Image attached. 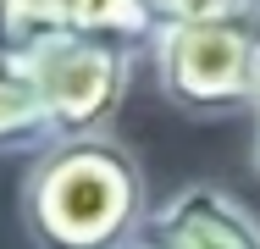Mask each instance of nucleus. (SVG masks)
<instances>
[{
  "mask_svg": "<svg viewBox=\"0 0 260 249\" xmlns=\"http://www.w3.org/2000/svg\"><path fill=\"white\" fill-rule=\"evenodd\" d=\"M22 233L39 249H127L150 222L139 155L111 139H55L22 177Z\"/></svg>",
  "mask_w": 260,
  "mask_h": 249,
  "instance_id": "1",
  "label": "nucleus"
},
{
  "mask_svg": "<svg viewBox=\"0 0 260 249\" xmlns=\"http://www.w3.org/2000/svg\"><path fill=\"white\" fill-rule=\"evenodd\" d=\"M150 67L166 105H177L194 122H221L260 105V11L227 6L216 17L166 28L150 45Z\"/></svg>",
  "mask_w": 260,
  "mask_h": 249,
  "instance_id": "2",
  "label": "nucleus"
},
{
  "mask_svg": "<svg viewBox=\"0 0 260 249\" xmlns=\"http://www.w3.org/2000/svg\"><path fill=\"white\" fill-rule=\"evenodd\" d=\"M34 78H39L55 139H94V133H111V116L127 100L133 50L89 39V34H67L34 61Z\"/></svg>",
  "mask_w": 260,
  "mask_h": 249,
  "instance_id": "3",
  "label": "nucleus"
},
{
  "mask_svg": "<svg viewBox=\"0 0 260 249\" xmlns=\"http://www.w3.org/2000/svg\"><path fill=\"white\" fill-rule=\"evenodd\" d=\"M139 244L144 249H260V222L221 183H183L177 194L150 205Z\"/></svg>",
  "mask_w": 260,
  "mask_h": 249,
  "instance_id": "4",
  "label": "nucleus"
},
{
  "mask_svg": "<svg viewBox=\"0 0 260 249\" xmlns=\"http://www.w3.org/2000/svg\"><path fill=\"white\" fill-rule=\"evenodd\" d=\"M55 144L34 67L0 61V155H45Z\"/></svg>",
  "mask_w": 260,
  "mask_h": 249,
  "instance_id": "5",
  "label": "nucleus"
},
{
  "mask_svg": "<svg viewBox=\"0 0 260 249\" xmlns=\"http://www.w3.org/2000/svg\"><path fill=\"white\" fill-rule=\"evenodd\" d=\"M67 34H78L67 0H0V61L34 67Z\"/></svg>",
  "mask_w": 260,
  "mask_h": 249,
  "instance_id": "6",
  "label": "nucleus"
},
{
  "mask_svg": "<svg viewBox=\"0 0 260 249\" xmlns=\"http://www.w3.org/2000/svg\"><path fill=\"white\" fill-rule=\"evenodd\" d=\"M67 11H72V28L89 39H111L133 55L155 45V22H150L144 0H67Z\"/></svg>",
  "mask_w": 260,
  "mask_h": 249,
  "instance_id": "7",
  "label": "nucleus"
},
{
  "mask_svg": "<svg viewBox=\"0 0 260 249\" xmlns=\"http://www.w3.org/2000/svg\"><path fill=\"white\" fill-rule=\"evenodd\" d=\"M227 6H238V0H144L155 34L183 28V22H200V17H216V11H227Z\"/></svg>",
  "mask_w": 260,
  "mask_h": 249,
  "instance_id": "8",
  "label": "nucleus"
},
{
  "mask_svg": "<svg viewBox=\"0 0 260 249\" xmlns=\"http://www.w3.org/2000/svg\"><path fill=\"white\" fill-rule=\"evenodd\" d=\"M249 161H255V172H260V128H255V149H249Z\"/></svg>",
  "mask_w": 260,
  "mask_h": 249,
  "instance_id": "9",
  "label": "nucleus"
},
{
  "mask_svg": "<svg viewBox=\"0 0 260 249\" xmlns=\"http://www.w3.org/2000/svg\"><path fill=\"white\" fill-rule=\"evenodd\" d=\"M244 6H255V11H260V0H244Z\"/></svg>",
  "mask_w": 260,
  "mask_h": 249,
  "instance_id": "10",
  "label": "nucleus"
},
{
  "mask_svg": "<svg viewBox=\"0 0 260 249\" xmlns=\"http://www.w3.org/2000/svg\"><path fill=\"white\" fill-rule=\"evenodd\" d=\"M255 128H260V105H255Z\"/></svg>",
  "mask_w": 260,
  "mask_h": 249,
  "instance_id": "11",
  "label": "nucleus"
},
{
  "mask_svg": "<svg viewBox=\"0 0 260 249\" xmlns=\"http://www.w3.org/2000/svg\"><path fill=\"white\" fill-rule=\"evenodd\" d=\"M127 249H144V244H127Z\"/></svg>",
  "mask_w": 260,
  "mask_h": 249,
  "instance_id": "12",
  "label": "nucleus"
}]
</instances>
